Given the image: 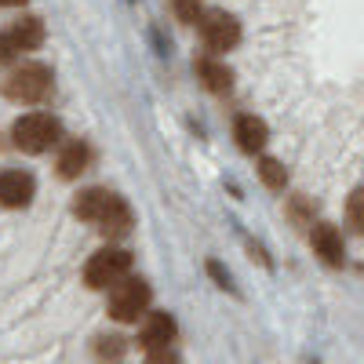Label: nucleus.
I'll return each mask as SVG.
<instances>
[{
    "label": "nucleus",
    "mask_w": 364,
    "mask_h": 364,
    "mask_svg": "<svg viewBox=\"0 0 364 364\" xmlns=\"http://www.w3.org/2000/svg\"><path fill=\"white\" fill-rule=\"evenodd\" d=\"M11 135H15V146L22 154H44V149H51L58 142L63 128H58V120L51 113H26L15 120Z\"/></svg>",
    "instance_id": "obj_1"
},
{
    "label": "nucleus",
    "mask_w": 364,
    "mask_h": 364,
    "mask_svg": "<svg viewBox=\"0 0 364 364\" xmlns=\"http://www.w3.org/2000/svg\"><path fill=\"white\" fill-rule=\"evenodd\" d=\"M132 273V255L128 252H120V248H106V252H99V255H91V262H87V269H84V281H87V288H113V284H120Z\"/></svg>",
    "instance_id": "obj_2"
},
{
    "label": "nucleus",
    "mask_w": 364,
    "mask_h": 364,
    "mask_svg": "<svg viewBox=\"0 0 364 364\" xmlns=\"http://www.w3.org/2000/svg\"><path fill=\"white\" fill-rule=\"evenodd\" d=\"M146 306H149V284L142 277H124L120 284H113V291H109V314L117 321L132 324V321H139L146 314Z\"/></svg>",
    "instance_id": "obj_3"
},
{
    "label": "nucleus",
    "mask_w": 364,
    "mask_h": 364,
    "mask_svg": "<svg viewBox=\"0 0 364 364\" xmlns=\"http://www.w3.org/2000/svg\"><path fill=\"white\" fill-rule=\"evenodd\" d=\"M48 91H51V70L48 66H37V63L15 70L4 80V95L11 102H41Z\"/></svg>",
    "instance_id": "obj_4"
},
{
    "label": "nucleus",
    "mask_w": 364,
    "mask_h": 364,
    "mask_svg": "<svg viewBox=\"0 0 364 364\" xmlns=\"http://www.w3.org/2000/svg\"><path fill=\"white\" fill-rule=\"evenodd\" d=\"M200 33L211 51H230L240 41V22L230 11H208V15H200Z\"/></svg>",
    "instance_id": "obj_5"
},
{
    "label": "nucleus",
    "mask_w": 364,
    "mask_h": 364,
    "mask_svg": "<svg viewBox=\"0 0 364 364\" xmlns=\"http://www.w3.org/2000/svg\"><path fill=\"white\" fill-rule=\"evenodd\" d=\"M37 193V182L29 171H0V204L4 208H26Z\"/></svg>",
    "instance_id": "obj_6"
},
{
    "label": "nucleus",
    "mask_w": 364,
    "mask_h": 364,
    "mask_svg": "<svg viewBox=\"0 0 364 364\" xmlns=\"http://www.w3.org/2000/svg\"><path fill=\"white\" fill-rule=\"evenodd\" d=\"M175 331L178 328H175V321L168 314H149L146 324H142V331H139V343L146 350H164V346L175 343Z\"/></svg>",
    "instance_id": "obj_7"
},
{
    "label": "nucleus",
    "mask_w": 364,
    "mask_h": 364,
    "mask_svg": "<svg viewBox=\"0 0 364 364\" xmlns=\"http://www.w3.org/2000/svg\"><path fill=\"white\" fill-rule=\"evenodd\" d=\"M310 240H314V252L328 262V266H343V259H346V248H343V233L336 230V226H314V233H310Z\"/></svg>",
    "instance_id": "obj_8"
},
{
    "label": "nucleus",
    "mask_w": 364,
    "mask_h": 364,
    "mask_svg": "<svg viewBox=\"0 0 364 364\" xmlns=\"http://www.w3.org/2000/svg\"><path fill=\"white\" fill-rule=\"evenodd\" d=\"M113 200H117V193H109V190H87V193H80L77 197V204H73V211L80 219H87V223H102L106 219V211L113 208Z\"/></svg>",
    "instance_id": "obj_9"
},
{
    "label": "nucleus",
    "mask_w": 364,
    "mask_h": 364,
    "mask_svg": "<svg viewBox=\"0 0 364 364\" xmlns=\"http://www.w3.org/2000/svg\"><path fill=\"white\" fill-rule=\"evenodd\" d=\"M233 135H237V142H240V149H245V154H255V149H262L266 139H269L266 120H259V117H252V113H248V117H237Z\"/></svg>",
    "instance_id": "obj_10"
},
{
    "label": "nucleus",
    "mask_w": 364,
    "mask_h": 364,
    "mask_svg": "<svg viewBox=\"0 0 364 364\" xmlns=\"http://www.w3.org/2000/svg\"><path fill=\"white\" fill-rule=\"evenodd\" d=\"M8 37L15 41L18 51H33V48H41V41H44V26H41V18L26 15V18H18V22L8 29Z\"/></svg>",
    "instance_id": "obj_11"
},
{
    "label": "nucleus",
    "mask_w": 364,
    "mask_h": 364,
    "mask_svg": "<svg viewBox=\"0 0 364 364\" xmlns=\"http://www.w3.org/2000/svg\"><path fill=\"white\" fill-rule=\"evenodd\" d=\"M87 161H91V149L84 142H70L58 157V175L63 178H77L80 171H87Z\"/></svg>",
    "instance_id": "obj_12"
},
{
    "label": "nucleus",
    "mask_w": 364,
    "mask_h": 364,
    "mask_svg": "<svg viewBox=\"0 0 364 364\" xmlns=\"http://www.w3.org/2000/svg\"><path fill=\"white\" fill-rule=\"evenodd\" d=\"M197 73H200V80H204L211 91H230V84H233V73H230L223 63H211V58H200Z\"/></svg>",
    "instance_id": "obj_13"
},
{
    "label": "nucleus",
    "mask_w": 364,
    "mask_h": 364,
    "mask_svg": "<svg viewBox=\"0 0 364 364\" xmlns=\"http://www.w3.org/2000/svg\"><path fill=\"white\" fill-rule=\"evenodd\" d=\"M259 175H262V182L269 190H284V182H288V171L281 168V161H273V157H266L259 164Z\"/></svg>",
    "instance_id": "obj_14"
},
{
    "label": "nucleus",
    "mask_w": 364,
    "mask_h": 364,
    "mask_svg": "<svg viewBox=\"0 0 364 364\" xmlns=\"http://www.w3.org/2000/svg\"><path fill=\"white\" fill-rule=\"evenodd\" d=\"M346 219H350L357 230H364V186L350 193V200H346Z\"/></svg>",
    "instance_id": "obj_15"
},
{
    "label": "nucleus",
    "mask_w": 364,
    "mask_h": 364,
    "mask_svg": "<svg viewBox=\"0 0 364 364\" xmlns=\"http://www.w3.org/2000/svg\"><path fill=\"white\" fill-rule=\"evenodd\" d=\"M175 15L182 22H200L204 8H200V0H175Z\"/></svg>",
    "instance_id": "obj_16"
},
{
    "label": "nucleus",
    "mask_w": 364,
    "mask_h": 364,
    "mask_svg": "<svg viewBox=\"0 0 364 364\" xmlns=\"http://www.w3.org/2000/svg\"><path fill=\"white\" fill-rule=\"evenodd\" d=\"M120 353H124V339H117V336L99 339V357H120Z\"/></svg>",
    "instance_id": "obj_17"
},
{
    "label": "nucleus",
    "mask_w": 364,
    "mask_h": 364,
    "mask_svg": "<svg viewBox=\"0 0 364 364\" xmlns=\"http://www.w3.org/2000/svg\"><path fill=\"white\" fill-rule=\"evenodd\" d=\"M146 364H178V357L171 353V346H164V350H149Z\"/></svg>",
    "instance_id": "obj_18"
},
{
    "label": "nucleus",
    "mask_w": 364,
    "mask_h": 364,
    "mask_svg": "<svg viewBox=\"0 0 364 364\" xmlns=\"http://www.w3.org/2000/svg\"><path fill=\"white\" fill-rule=\"evenodd\" d=\"M15 51H18V48H15V41L4 33V37H0V63H11V58H15Z\"/></svg>",
    "instance_id": "obj_19"
},
{
    "label": "nucleus",
    "mask_w": 364,
    "mask_h": 364,
    "mask_svg": "<svg viewBox=\"0 0 364 364\" xmlns=\"http://www.w3.org/2000/svg\"><path fill=\"white\" fill-rule=\"evenodd\" d=\"M15 4H22V0H0V8H15Z\"/></svg>",
    "instance_id": "obj_20"
}]
</instances>
